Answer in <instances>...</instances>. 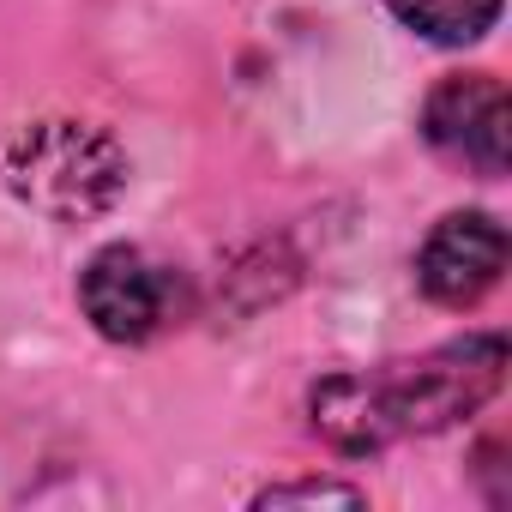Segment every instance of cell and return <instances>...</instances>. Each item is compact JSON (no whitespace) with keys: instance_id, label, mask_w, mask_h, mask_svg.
<instances>
[{"instance_id":"cell-1","label":"cell","mask_w":512,"mask_h":512,"mask_svg":"<svg viewBox=\"0 0 512 512\" xmlns=\"http://www.w3.org/2000/svg\"><path fill=\"white\" fill-rule=\"evenodd\" d=\"M506 380V338L482 332L446 350H428L416 362L368 368V374H326L308 398L314 434L350 458L380 452L404 434H440L482 410Z\"/></svg>"},{"instance_id":"cell-6","label":"cell","mask_w":512,"mask_h":512,"mask_svg":"<svg viewBox=\"0 0 512 512\" xmlns=\"http://www.w3.org/2000/svg\"><path fill=\"white\" fill-rule=\"evenodd\" d=\"M386 7L404 31H416L440 49H464V43L488 37L500 19V0H386Z\"/></svg>"},{"instance_id":"cell-4","label":"cell","mask_w":512,"mask_h":512,"mask_svg":"<svg viewBox=\"0 0 512 512\" xmlns=\"http://www.w3.org/2000/svg\"><path fill=\"white\" fill-rule=\"evenodd\" d=\"M422 139L476 175H506V163H512V97H506V85L494 73L440 79L422 103Z\"/></svg>"},{"instance_id":"cell-7","label":"cell","mask_w":512,"mask_h":512,"mask_svg":"<svg viewBox=\"0 0 512 512\" xmlns=\"http://www.w3.org/2000/svg\"><path fill=\"white\" fill-rule=\"evenodd\" d=\"M296 500H338V506H362V488H350V482H284V488H266L253 506H296Z\"/></svg>"},{"instance_id":"cell-5","label":"cell","mask_w":512,"mask_h":512,"mask_svg":"<svg viewBox=\"0 0 512 512\" xmlns=\"http://www.w3.org/2000/svg\"><path fill=\"white\" fill-rule=\"evenodd\" d=\"M506 272V229L488 211H452L416 253V284L440 308H476Z\"/></svg>"},{"instance_id":"cell-2","label":"cell","mask_w":512,"mask_h":512,"mask_svg":"<svg viewBox=\"0 0 512 512\" xmlns=\"http://www.w3.org/2000/svg\"><path fill=\"white\" fill-rule=\"evenodd\" d=\"M0 175H7L19 205L43 211L55 223H85V217H103L121 199L127 157H121V145L103 127L49 115V121L19 127V139L7 145Z\"/></svg>"},{"instance_id":"cell-3","label":"cell","mask_w":512,"mask_h":512,"mask_svg":"<svg viewBox=\"0 0 512 512\" xmlns=\"http://www.w3.org/2000/svg\"><path fill=\"white\" fill-rule=\"evenodd\" d=\"M79 302H85V320L109 344H151L181 320L187 290H181L175 266H157L145 247L115 241V247L91 253V266L79 278Z\"/></svg>"}]
</instances>
